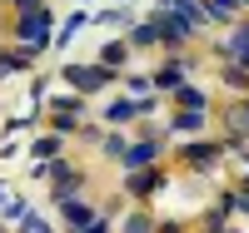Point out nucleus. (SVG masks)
<instances>
[{"label": "nucleus", "instance_id": "1", "mask_svg": "<svg viewBox=\"0 0 249 233\" xmlns=\"http://www.w3.org/2000/svg\"><path fill=\"white\" fill-rule=\"evenodd\" d=\"M219 159H224V139H195V144L179 149V164L190 169V174H214Z\"/></svg>", "mask_w": 249, "mask_h": 233}, {"label": "nucleus", "instance_id": "2", "mask_svg": "<svg viewBox=\"0 0 249 233\" xmlns=\"http://www.w3.org/2000/svg\"><path fill=\"white\" fill-rule=\"evenodd\" d=\"M150 25H155V40H160V50H170V55H179V50L195 40V30L184 25L179 15H164V10H155V15H150Z\"/></svg>", "mask_w": 249, "mask_h": 233}, {"label": "nucleus", "instance_id": "3", "mask_svg": "<svg viewBox=\"0 0 249 233\" xmlns=\"http://www.w3.org/2000/svg\"><path fill=\"white\" fill-rule=\"evenodd\" d=\"M55 203H60V223H65L70 233H80V228L95 218V203L80 194V188H70V194H55Z\"/></svg>", "mask_w": 249, "mask_h": 233}, {"label": "nucleus", "instance_id": "4", "mask_svg": "<svg viewBox=\"0 0 249 233\" xmlns=\"http://www.w3.org/2000/svg\"><path fill=\"white\" fill-rule=\"evenodd\" d=\"M160 149H164V134L144 129V139H135L130 149L120 154V169H150V164H160Z\"/></svg>", "mask_w": 249, "mask_h": 233}, {"label": "nucleus", "instance_id": "5", "mask_svg": "<svg viewBox=\"0 0 249 233\" xmlns=\"http://www.w3.org/2000/svg\"><path fill=\"white\" fill-rule=\"evenodd\" d=\"M160 188H164V174H160V169L150 164V169H124V194H130V199H155L160 194Z\"/></svg>", "mask_w": 249, "mask_h": 233}, {"label": "nucleus", "instance_id": "6", "mask_svg": "<svg viewBox=\"0 0 249 233\" xmlns=\"http://www.w3.org/2000/svg\"><path fill=\"white\" fill-rule=\"evenodd\" d=\"M65 79L80 94H95V90H105V84H115V75L105 65H65Z\"/></svg>", "mask_w": 249, "mask_h": 233}, {"label": "nucleus", "instance_id": "7", "mask_svg": "<svg viewBox=\"0 0 249 233\" xmlns=\"http://www.w3.org/2000/svg\"><path fill=\"white\" fill-rule=\"evenodd\" d=\"M155 10L179 15L190 30H204V25H210V15H204V0H155Z\"/></svg>", "mask_w": 249, "mask_h": 233}, {"label": "nucleus", "instance_id": "8", "mask_svg": "<svg viewBox=\"0 0 249 233\" xmlns=\"http://www.w3.org/2000/svg\"><path fill=\"white\" fill-rule=\"evenodd\" d=\"M45 179L55 184V194H70V188H85V174L70 164V159H50L45 164Z\"/></svg>", "mask_w": 249, "mask_h": 233}, {"label": "nucleus", "instance_id": "9", "mask_svg": "<svg viewBox=\"0 0 249 233\" xmlns=\"http://www.w3.org/2000/svg\"><path fill=\"white\" fill-rule=\"evenodd\" d=\"M80 114H85V109H80V99H55L50 104V124H55V134H75L80 129Z\"/></svg>", "mask_w": 249, "mask_h": 233}, {"label": "nucleus", "instance_id": "10", "mask_svg": "<svg viewBox=\"0 0 249 233\" xmlns=\"http://www.w3.org/2000/svg\"><path fill=\"white\" fill-rule=\"evenodd\" d=\"M249 144V94L239 104H230V139H224V149H244Z\"/></svg>", "mask_w": 249, "mask_h": 233}, {"label": "nucleus", "instance_id": "11", "mask_svg": "<svg viewBox=\"0 0 249 233\" xmlns=\"http://www.w3.org/2000/svg\"><path fill=\"white\" fill-rule=\"evenodd\" d=\"M234 214H239V194L230 188V194H219V203H214V208H204V218H199V223H204V228H224Z\"/></svg>", "mask_w": 249, "mask_h": 233}, {"label": "nucleus", "instance_id": "12", "mask_svg": "<svg viewBox=\"0 0 249 233\" xmlns=\"http://www.w3.org/2000/svg\"><path fill=\"white\" fill-rule=\"evenodd\" d=\"M184 70H190V60L175 55L170 65H160V70L150 75V84H155V90H175V84H184Z\"/></svg>", "mask_w": 249, "mask_h": 233}, {"label": "nucleus", "instance_id": "13", "mask_svg": "<svg viewBox=\"0 0 249 233\" xmlns=\"http://www.w3.org/2000/svg\"><path fill=\"white\" fill-rule=\"evenodd\" d=\"M204 124H210V109H175L170 129L175 134H204Z\"/></svg>", "mask_w": 249, "mask_h": 233}, {"label": "nucleus", "instance_id": "14", "mask_svg": "<svg viewBox=\"0 0 249 233\" xmlns=\"http://www.w3.org/2000/svg\"><path fill=\"white\" fill-rule=\"evenodd\" d=\"M170 94H175V109H210V94H204L195 79H190V84H175Z\"/></svg>", "mask_w": 249, "mask_h": 233}, {"label": "nucleus", "instance_id": "15", "mask_svg": "<svg viewBox=\"0 0 249 233\" xmlns=\"http://www.w3.org/2000/svg\"><path fill=\"white\" fill-rule=\"evenodd\" d=\"M204 15H210V20H219V25H234L244 10H239V0H204Z\"/></svg>", "mask_w": 249, "mask_h": 233}, {"label": "nucleus", "instance_id": "16", "mask_svg": "<svg viewBox=\"0 0 249 233\" xmlns=\"http://www.w3.org/2000/svg\"><path fill=\"white\" fill-rule=\"evenodd\" d=\"M130 119H140V99H120L105 109V124H130Z\"/></svg>", "mask_w": 249, "mask_h": 233}, {"label": "nucleus", "instance_id": "17", "mask_svg": "<svg viewBox=\"0 0 249 233\" xmlns=\"http://www.w3.org/2000/svg\"><path fill=\"white\" fill-rule=\"evenodd\" d=\"M224 90H230L234 99H244V94H249V70H239V65H224Z\"/></svg>", "mask_w": 249, "mask_h": 233}, {"label": "nucleus", "instance_id": "18", "mask_svg": "<svg viewBox=\"0 0 249 233\" xmlns=\"http://www.w3.org/2000/svg\"><path fill=\"white\" fill-rule=\"evenodd\" d=\"M124 60H130V45H124V40H110L105 55H100V65H105V70H120Z\"/></svg>", "mask_w": 249, "mask_h": 233}, {"label": "nucleus", "instance_id": "19", "mask_svg": "<svg viewBox=\"0 0 249 233\" xmlns=\"http://www.w3.org/2000/svg\"><path fill=\"white\" fill-rule=\"evenodd\" d=\"M120 233H155V214H124V223H120Z\"/></svg>", "mask_w": 249, "mask_h": 233}, {"label": "nucleus", "instance_id": "20", "mask_svg": "<svg viewBox=\"0 0 249 233\" xmlns=\"http://www.w3.org/2000/svg\"><path fill=\"white\" fill-rule=\"evenodd\" d=\"M130 45H135V50H160V40H155V25H150V20L130 30Z\"/></svg>", "mask_w": 249, "mask_h": 233}, {"label": "nucleus", "instance_id": "21", "mask_svg": "<svg viewBox=\"0 0 249 233\" xmlns=\"http://www.w3.org/2000/svg\"><path fill=\"white\" fill-rule=\"evenodd\" d=\"M60 139H65V134H45V139H35V159H60Z\"/></svg>", "mask_w": 249, "mask_h": 233}, {"label": "nucleus", "instance_id": "22", "mask_svg": "<svg viewBox=\"0 0 249 233\" xmlns=\"http://www.w3.org/2000/svg\"><path fill=\"white\" fill-rule=\"evenodd\" d=\"M100 149H105V154H110V159L120 164V154L130 149V139H124V134H105V139H100Z\"/></svg>", "mask_w": 249, "mask_h": 233}, {"label": "nucleus", "instance_id": "23", "mask_svg": "<svg viewBox=\"0 0 249 233\" xmlns=\"http://www.w3.org/2000/svg\"><path fill=\"white\" fill-rule=\"evenodd\" d=\"M155 233H190L184 218H155Z\"/></svg>", "mask_w": 249, "mask_h": 233}, {"label": "nucleus", "instance_id": "24", "mask_svg": "<svg viewBox=\"0 0 249 233\" xmlns=\"http://www.w3.org/2000/svg\"><path fill=\"white\" fill-rule=\"evenodd\" d=\"M124 84H130V94H140V99H144V94L155 90V84H150V75H130V79H124Z\"/></svg>", "mask_w": 249, "mask_h": 233}, {"label": "nucleus", "instance_id": "25", "mask_svg": "<svg viewBox=\"0 0 249 233\" xmlns=\"http://www.w3.org/2000/svg\"><path fill=\"white\" fill-rule=\"evenodd\" d=\"M80 233H115V223H110L105 214H95V218H90L85 228H80Z\"/></svg>", "mask_w": 249, "mask_h": 233}, {"label": "nucleus", "instance_id": "26", "mask_svg": "<svg viewBox=\"0 0 249 233\" xmlns=\"http://www.w3.org/2000/svg\"><path fill=\"white\" fill-rule=\"evenodd\" d=\"M234 194H239V214L249 218V184H244V188H234Z\"/></svg>", "mask_w": 249, "mask_h": 233}, {"label": "nucleus", "instance_id": "27", "mask_svg": "<svg viewBox=\"0 0 249 233\" xmlns=\"http://www.w3.org/2000/svg\"><path fill=\"white\" fill-rule=\"evenodd\" d=\"M239 10H249V0H239Z\"/></svg>", "mask_w": 249, "mask_h": 233}]
</instances>
